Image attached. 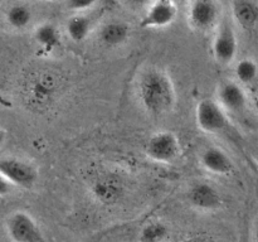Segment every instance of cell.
<instances>
[{"label": "cell", "mask_w": 258, "mask_h": 242, "mask_svg": "<svg viewBox=\"0 0 258 242\" xmlns=\"http://www.w3.org/2000/svg\"><path fill=\"white\" fill-rule=\"evenodd\" d=\"M136 95L144 110L151 116L169 113L176 102L173 80L165 71L156 67L140 73L136 82Z\"/></svg>", "instance_id": "obj_1"}, {"label": "cell", "mask_w": 258, "mask_h": 242, "mask_svg": "<svg viewBox=\"0 0 258 242\" xmlns=\"http://www.w3.org/2000/svg\"><path fill=\"white\" fill-rule=\"evenodd\" d=\"M196 123L199 130L211 135H218L229 129L228 112L222 107L218 100L204 98L196 108Z\"/></svg>", "instance_id": "obj_2"}, {"label": "cell", "mask_w": 258, "mask_h": 242, "mask_svg": "<svg viewBox=\"0 0 258 242\" xmlns=\"http://www.w3.org/2000/svg\"><path fill=\"white\" fill-rule=\"evenodd\" d=\"M180 153V141L173 131H156L145 143V154L150 160L155 161V163H173L179 158Z\"/></svg>", "instance_id": "obj_3"}, {"label": "cell", "mask_w": 258, "mask_h": 242, "mask_svg": "<svg viewBox=\"0 0 258 242\" xmlns=\"http://www.w3.org/2000/svg\"><path fill=\"white\" fill-rule=\"evenodd\" d=\"M0 174L14 187L32 189L37 184L38 169L34 164L18 156H4L0 160Z\"/></svg>", "instance_id": "obj_4"}, {"label": "cell", "mask_w": 258, "mask_h": 242, "mask_svg": "<svg viewBox=\"0 0 258 242\" xmlns=\"http://www.w3.org/2000/svg\"><path fill=\"white\" fill-rule=\"evenodd\" d=\"M186 17L190 28L197 32H209L221 23V12L216 0H190Z\"/></svg>", "instance_id": "obj_5"}, {"label": "cell", "mask_w": 258, "mask_h": 242, "mask_svg": "<svg viewBox=\"0 0 258 242\" xmlns=\"http://www.w3.org/2000/svg\"><path fill=\"white\" fill-rule=\"evenodd\" d=\"M238 52V39L234 28L228 20L219 23L212 42L213 58L219 65H231Z\"/></svg>", "instance_id": "obj_6"}, {"label": "cell", "mask_w": 258, "mask_h": 242, "mask_svg": "<svg viewBox=\"0 0 258 242\" xmlns=\"http://www.w3.org/2000/svg\"><path fill=\"white\" fill-rule=\"evenodd\" d=\"M7 231L13 242H47L35 219L24 211H17L9 216Z\"/></svg>", "instance_id": "obj_7"}, {"label": "cell", "mask_w": 258, "mask_h": 242, "mask_svg": "<svg viewBox=\"0 0 258 242\" xmlns=\"http://www.w3.org/2000/svg\"><path fill=\"white\" fill-rule=\"evenodd\" d=\"M178 15V8L168 0H154L141 18L140 27L144 29H158L170 25Z\"/></svg>", "instance_id": "obj_8"}, {"label": "cell", "mask_w": 258, "mask_h": 242, "mask_svg": "<svg viewBox=\"0 0 258 242\" xmlns=\"http://www.w3.org/2000/svg\"><path fill=\"white\" fill-rule=\"evenodd\" d=\"M91 192L100 203L115 204L123 194L122 179L112 173L101 174L91 184Z\"/></svg>", "instance_id": "obj_9"}, {"label": "cell", "mask_w": 258, "mask_h": 242, "mask_svg": "<svg viewBox=\"0 0 258 242\" xmlns=\"http://www.w3.org/2000/svg\"><path fill=\"white\" fill-rule=\"evenodd\" d=\"M188 201L194 208L202 212L217 211L223 204L221 193L207 182H197L189 188Z\"/></svg>", "instance_id": "obj_10"}, {"label": "cell", "mask_w": 258, "mask_h": 242, "mask_svg": "<svg viewBox=\"0 0 258 242\" xmlns=\"http://www.w3.org/2000/svg\"><path fill=\"white\" fill-rule=\"evenodd\" d=\"M217 100L228 113L238 115L247 106V95L238 81H224L217 90Z\"/></svg>", "instance_id": "obj_11"}, {"label": "cell", "mask_w": 258, "mask_h": 242, "mask_svg": "<svg viewBox=\"0 0 258 242\" xmlns=\"http://www.w3.org/2000/svg\"><path fill=\"white\" fill-rule=\"evenodd\" d=\"M201 165L208 173L219 176L233 174L234 163L231 156L218 146H208L201 154Z\"/></svg>", "instance_id": "obj_12"}, {"label": "cell", "mask_w": 258, "mask_h": 242, "mask_svg": "<svg viewBox=\"0 0 258 242\" xmlns=\"http://www.w3.org/2000/svg\"><path fill=\"white\" fill-rule=\"evenodd\" d=\"M55 93V82L50 76L40 75L33 80L28 90V97L32 101V105L37 107L48 105L52 101ZM29 101V102H30Z\"/></svg>", "instance_id": "obj_13"}, {"label": "cell", "mask_w": 258, "mask_h": 242, "mask_svg": "<svg viewBox=\"0 0 258 242\" xmlns=\"http://www.w3.org/2000/svg\"><path fill=\"white\" fill-rule=\"evenodd\" d=\"M34 42L42 52L50 54L60 45V32L53 23L45 22L38 25L33 33Z\"/></svg>", "instance_id": "obj_14"}, {"label": "cell", "mask_w": 258, "mask_h": 242, "mask_svg": "<svg viewBox=\"0 0 258 242\" xmlns=\"http://www.w3.org/2000/svg\"><path fill=\"white\" fill-rule=\"evenodd\" d=\"M232 17L243 29H253L258 24V4L253 0H234Z\"/></svg>", "instance_id": "obj_15"}, {"label": "cell", "mask_w": 258, "mask_h": 242, "mask_svg": "<svg viewBox=\"0 0 258 242\" xmlns=\"http://www.w3.org/2000/svg\"><path fill=\"white\" fill-rule=\"evenodd\" d=\"M130 37V27L126 23L112 20L101 27L98 38L107 47H117L123 44Z\"/></svg>", "instance_id": "obj_16"}, {"label": "cell", "mask_w": 258, "mask_h": 242, "mask_svg": "<svg viewBox=\"0 0 258 242\" xmlns=\"http://www.w3.org/2000/svg\"><path fill=\"white\" fill-rule=\"evenodd\" d=\"M92 30V20L85 14L77 13L66 23V33L75 43H82L90 37Z\"/></svg>", "instance_id": "obj_17"}, {"label": "cell", "mask_w": 258, "mask_h": 242, "mask_svg": "<svg viewBox=\"0 0 258 242\" xmlns=\"http://www.w3.org/2000/svg\"><path fill=\"white\" fill-rule=\"evenodd\" d=\"M32 19V9L23 3H14L8 8L5 13V20L8 25L15 30L27 29Z\"/></svg>", "instance_id": "obj_18"}, {"label": "cell", "mask_w": 258, "mask_h": 242, "mask_svg": "<svg viewBox=\"0 0 258 242\" xmlns=\"http://www.w3.org/2000/svg\"><path fill=\"white\" fill-rule=\"evenodd\" d=\"M234 75L236 80L242 86L252 85L258 77V65L256 60L252 58H243L238 60L234 67Z\"/></svg>", "instance_id": "obj_19"}, {"label": "cell", "mask_w": 258, "mask_h": 242, "mask_svg": "<svg viewBox=\"0 0 258 242\" xmlns=\"http://www.w3.org/2000/svg\"><path fill=\"white\" fill-rule=\"evenodd\" d=\"M168 236V227L161 222H150L140 232V242H163Z\"/></svg>", "instance_id": "obj_20"}, {"label": "cell", "mask_w": 258, "mask_h": 242, "mask_svg": "<svg viewBox=\"0 0 258 242\" xmlns=\"http://www.w3.org/2000/svg\"><path fill=\"white\" fill-rule=\"evenodd\" d=\"M98 0H66V5L70 10L76 13H82L90 9L97 3Z\"/></svg>", "instance_id": "obj_21"}, {"label": "cell", "mask_w": 258, "mask_h": 242, "mask_svg": "<svg viewBox=\"0 0 258 242\" xmlns=\"http://www.w3.org/2000/svg\"><path fill=\"white\" fill-rule=\"evenodd\" d=\"M122 2L126 7L133 8V9H140V8H144L145 5H150L151 0H120Z\"/></svg>", "instance_id": "obj_22"}, {"label": "cell", "mask_w": 258, "mask_h": 242, "mask_svg": "<svg viewBox=\"0 0 258 242\" xmlns=\"http://www.w3.org/2000/svg\"><path fill=\"white\" fill-rule=\"evenodd\" d=\"M13 187L14 186H13L10 182H8L7 179L2 178V182H0V194H2V196H5L7 193H9L10 189H12Z\"/></svg>", "instance_id": "obj_23"}, {"label": "cell", "mask_w": 258, "mask_h": 242, "mask_svg": "<svg viewBox=\"0 0 258 242\" xmlns=\"http://www.w3.org/2000/svg\"><path fill=\"white\" fill-rule=\"evenodd\" d=\"M253 242H258V212L256 219H254V227H253Z\"/></svg>", "instance_id": "obj_24"}, {"label": "cell", "mask_w": 258, "mask_h": 242, "mask_svg": "<svg viewBox=\"0 0 258 242\" xmlns=\"http://www.w3.org/2000/svg\"><path fill=\"white\" fill-rule=\"evenodd\" d=\"M180 242H204V241L202 238H198V237H191V238L184 239V241H180Z\"/></svg>", "instance_id": "obj_25"}, {"label": "cell", "mask_w": 258, "mask_h": 242, "mask_svg": "<svg viewBox=\"0 0 258 242\" xmlns=\"http://www.w3.org/2000/svg\"><path fill=\"white\" fill-rule=\"evenodd\" d=\"M253 107H254V110H256L257 113H258V95L253 98Z\"/></svg>", "instance_id": "obj_26"}, {"label": "cell", "mask_w": 258, "mask_h": 242, "mask_svg": "<svg viewBox=\"0 0 258 242\" xmlns=\"http://www.w3.org/2000/svg\"><path fill=\"white\" fill-rule=\"evenodd\" d=\"M168 2H171V3H174V4H178V3L180 2V0H168Z\"/></svg>", "instance_id": "obj_27"}, {"label": "cell", "mask_w": 258, "mask_h": 242, "mask_svg": "<svg viewBox=\"0 0 258 242\" xmlns=\"http://www.w3.org/2000/svg\"><path fill=\"white\" fill-rule=\"evenodd\" d=\"M42 2H54V0H42Z\"/></svg>", "instance_id": "obj_28"}, {"label": "cell", "mask_w": 258, "mask_h": 242, "mask_svg": "<svg viewBox=\"0 0 258 242\" xmlns=\"http://www.w3.org/2000/svg\"><path fill=\"white\" fill-rule=\"evenodd\" d=\"M241 242H247V239H246V238H242Z\"/></svg>", "instance_id": "obj_29"}, {"label": "cell", "mask_w": 258, "mask_h": 242, "mask_svg": "<svg viewBox=\"0 0 258 242\" xmlns=\"http://www.w3.org/2000/svg\"><path fill=\"white\" fill-rule=\"evenodd\" d=\"M257 163H258V159H257Z\"/></svg>", "instance_id": "obj_30"}]
</instances>
